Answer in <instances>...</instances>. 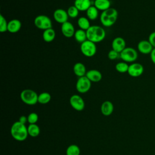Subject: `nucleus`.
Returning <instances> with one entry per match:
<instances>
[{
  "label": "nucleus",
  "mask_w": 155,
  "mask_h": 155,
  "mask_svg": "<svg viewBox=\"0 0 155 155\" xmlns=\"http://www.w3.org/2000/svg\"><path fill=\"white\" fill-rule=\"evenodd\" d=\"M74 37L75 40L80 44H82L87 40L86 31L80 28L75 31Z\"/></svg>",
  "instance_id": "nucleus-22"
},
{
  "label": "nucleus",
  "mask_w": 155,
  "mask_h": 155,
  "mask_svg": "<svg viewBox=\"0 0 155 155\" xmlns=\"http://www.w3.org/2000/svg\"><path fill=\"white\" fill-rule=\"evenodd\" d=\"M118 16L116 9L110 7L102 12L100 16V22L104 27H109L115 24Z\"/></svg>",
  "instance_id": "nucleus-3"
},
{
  "label": "nucleus",
  "mask_w": 155,
  "mask_h": 155,
  "mask_svg": "<svg viewBox=\"0 0 155 155\" xmlns=\"http://www.w3.org/2000/svg\"><path fill=\"white\" fill-rule=\"evenodd\" d=\"M28 136L32 137H36L40 134V128L36 124H30L27 127Z\"/></svg>",
  "instance_id": "nucleus-25"
},
{
  "label": "nucleus",
  "mask_w": 155,
  "mask_h": 155,
  "mask_svg": "<svg viewBox=\"0 0 155 155\" xmlns=\"http://www.w3.org/2000/svg\"><path fill=\"white\" fill-rule=\"evenodd\" d=\"M94 6L98 10L104 12L111 7V2L110 0H94Z\"/></svg>",
  "instance_id": "nucleus-20"
},
{
  "label": "nucleus",
  "mask_w": 155,
  "mask_h": 155,
  "mask_svg": "<svg viewBox=\"0 0 155 155\" xmlns=\"http://www.w3.org/2000/svg\"><path fill=\"white\" fill-rule=\"evenodd\" d=\"M56 36V33L53 28H50L44 30L42 33V38L46 42H52Z\"/></svg>",
  "instance_id": "nucleus-21"
},
{
  "label": "nucleus",
  "mask_w": 155,
  "mask_h": 155,
  "mask_svg": "<svg viewBox=\"0 0 155 155\" xmlns=\"http://www.w3.org/2000/svg\"><path fill=\"white\" fill-rule=\"evenodd\" d=\"M114 110V106L111 102L109 101H104L101 106V111L105 116L111 115Z\"/></svg>",
  "instance_id": "nucleus-17"
},
{
  "label": "nucleus",
  "mask_w": 155,
  "mask_h": 155,
  "mask_svg": "<svg viewBox=\"0 0 155 155\" xmlns=\"http://www.w3.org/2000/svg\"><path fill=\"white\" fill-rule=\"evenodd\" d=\"M80 50L85 56L90 58L94 56L96 53L97 47L95 43L89 40H87L81 44Z\"/></svg>",
  "instance_id": "nucleus-6"
},
{
  "label": "nucleus",
  "mask_w": 155,
  "mask_h": 155,
  "mask_svg": "<svg viewBox=\"0 0 155 155\" xmlns=\"http://www.w3.org/2000/svg\"><path fill=\"white\" fill-rule=\"evenodd\" d=\"M10 133L12 137L17 141H24L28 137V130L25 124L19 121L14 122L10 128Z\"/></svg>",
  "instance_id": "nucleus-1"
},
{
  "label": "nucleus",
  "mask_w": 155,
  "mask_h": 155,
  "mask_svg": "<svg viewBox=\"0 0 155 155\" xmlns=\"http://www.w3.org/2000/svg\"><path fill=\"white\" fill-rule=\"evenodd\" d=\"M35 25L40 30H47L52 28V22L50 18L44 15L37 16L34 19Z\"/></svg>",
  "instance_id": "nucleus-7"
},
{
  "label": "nucleus",
  "mask_w": 155,
  "mask_h": 155,
  "mask_svg": "<svg viewBox=\"0 0 155 155\" xmlns=\"http://www.w3.org/2000/svg\"><path fill=\"white\" fill-rule=\"evenodd\" d=\"M91 86V82L86 76L78 78L76 84V89L80 93H85L88 92Z\"/></svg>",
  "instance_id": "nucleus-8"
},
{
  "label": "nucleus",
  "mask_w": 155,
  "mask_h": 155,
  "mask_svg": "<svg viewBox=\"0 0 155 155\" xmlns=\"http://www.w3.org/2000/svg\"></svg>",
  "instance_id": "nucleus-37"
},
{
  "label": "nucleus",
  "mask_w": 155,
  "mask_h": 155,
  "mask_svg": "<svg viewBox=\"0 0 155 155\" xmlns=\"http://www.w3.org/2000/svg\"><path fill=\"white\" fill-rule=\"evenodd\" d=\"M150 59L151 61V62H153V64H154L155 65V48H154L152 50V51L151 52V53L150 54Z\"/></svg>",
  "instance_id": "nucleus-35"
},
{
  "label": "nucleus",
  "mask_w": 155,
  "mask_h": 155,
  "mask_svg": "<svg viewBox=\"0 0 155 155\" xmlns=\"http://www.w3.org/2000/svg\"><path fill=\"white\" fill-rule=\"evenodd\" d=\"M87 17L90 19L94 21L96 19L99 15V10L97 8L94 6L91 5L87 11H86Z\"/></svg>",
  "instance_id": "nucleus-24"
},
{
  "label": "nucleus",
  "mask_w": 155,
  "mask_h": 155,
  "mask_svg": "<svg viewBox=\"0 0 155 155\" xmlns=\"http://www.w3.org/2000/svg\"><path fill=\"white\" fill-rule=\"evenodd\" d=\"M27 118H28V122L30 124H36V122H38L39 119V116L36 113L32 112V113H30L27 116Z\"/></svg>",
  "instance_id": "nucleus-31"
},
{
  "label": "nucleus",
  "mask_w": 155,
  "mask_h": 155,
  "mask_svg": "<svg viewBox=\"0 0 155 155\" xmlns=\"http://www.w3.org/2000/svg\"><path fill=\"white\" fill-rule=\"evenodd\" d=\"M65 153L66 155H80L81 150L77 145L71 144L67 147Z\"/></svg>",
  "instance_id": "nucleus-27"
},
{
  "label": "nucleus",
  "mask_w": 155,
  "mask_h": 155,
  "mask_svg": "<svg viewBox=\"0 0 155 155\" xmlns=\"http://www.w3.org/2000/svg\"><path fill=\"white\" fill-rule=\"evenodd\" d=\"M73 70L74 74L78 78L85 76L87 71L86 70V67L85 65L82 62L76 63L73 66Z\"/></svg>",
  "instance_id": "nucleus-18"
},
{
  "label": "nucleus",
  "mask_w": 155,
  "mask_h": 155,
  "mask_svg": "<svg viewBox=\"0 0 155 155\" xmlns=\"http://www.w3.org/2000/svg\"><path fill=\"white\" fill-rule=\"evenodd\" d=\"M20 1H22V0H20Z\"/></svg>",
  "instance_id": "nucleus-36"
},
{
  "label": "nucleus",
  "mask_w": 155,
  "mask_h": 155,
  "mask_svg": "<svg viewBox=\"0 0 155 155\" xmlns=\"http://www.w3.org/2000/svg\"><path fill=\"white\" fill-rule=\"evenodd\" d=\"M51 95L47 92H42L38 94V103L41 104H47L51 100Z\"/></svg>",
  "instance_id": "nucleus-26"
},
{
  "label": "nucleus",
  "mask_w": 155,
  "mask_h": 155,
  "mask_svg": "<svg viewBox=\"0 0 155 155\" xmlns=\"http://www.w3.org/2000/svg\"><path fill=\"white\" fill-rule=\"evenodd\" d=\"M128 67H129V65L128 64V63H127L124 61L117 62L115 65L116 70L117 72L120 73H127Z\"/></svg>",
  "instance_id": "nucleus-28"
},
{
  "label": "nucleus",
  "mask_w": 155,
  "mask_h": 155,
  "mask_svg": "<svg viewBox=\"0 0 155 155\" xmlns=\"http://www.w3.org/2000/svg\"><path fill=\"white\" fill-rule=\"evenodd\" d=\"M74 5L79 10V11H87L91 6V0H75Z\"/></svg>",
  "instance_id": "nucleus-19"
},
{
  "label": "nucleus",
  "mask_w": 155,
  "mask_h": 155,
  "mask_svg": "<svg viewBox=\"0 0 155 155\" xmlns=\"http://www.w3.org/2000/svg\"><path fill=\"white\" fill-rule=\"evenodd\" d=\"M138 53L136 49L132 47H126L120 53V58L127 63H133L137 60Z\"/></svg>",
  "instance_id": "nucleus-5"
},
{
  "label": "nucleus",
  "mask_w": 155,
  "mask_h": 155,
  "mask_svg": "<svg viewBox=\"0 0 155 155\" xmlns=\"http://www.w3.org/2000/svg\"><path fill=\"white\" fill-rule=\"evenodd\" d=\"M150 42L151 44L153 47L155 48V31L151 32L149 36H148V39Z\"/></svg>",
  "instance_id": "nucleus-33"
},
{
  "label": "nucleus",
  "mask_w": 155,
  "mask_h": 155,
  "mask_svg": "<svg viewBox=\"0 0 155 155\" xmlns=\"http://www.w3.org/2000/svg\"><path fill=\"white\" fill-rule=\"evenodd\" d=\"M67 14L68 15V17L71 18H76V17H78V16L79 15V10L74 6V5H71L70 6L67 10Z\"/></svg>",
  "instance_id": "nucleus-29"
},
{
  "label": "nucleus",
  "mask_w": 155,
  "mask_h": 155,
  "mask_svg": "<svg viewBox=\"0 0 155 155\" xmlns=\"http://www.w3.org/2000/svg\"><path fill=\"white\" fill-rule=\"evenodd\" d=\"M137 50L142 54H150L154 47L148 40H141L137 44Z\"/></svg>",
  "instance_id": "nucleus-11"
},
{
  "label": "nucleus",
  "mask_w": 155,
  "mask_h": 155,
  "mask_svg": "<svg viewBox=\"0 0 155 155\" xmlns=\"http://www.w3.org/2000/svg\"><path fill=\"white\" fill-rule=\"evenodd\" d=\"M20 97L24 104L28 105H33L38 102V94L31 89L23 90L20 94Z\"/></svg>",
  "instance_id": "nucleus-4"
},
{
  "label": "nucleus",
  "mask_w": 155,
  "mask_h": 155,
  "mask_svg": "<svg viewBox=\"0 0 155 155\" xmlns=\"http://www.w3.org/2000/svg\"><path fill=\"white\" fill-rule=\"evenodd\" d=\"M71 107L78 111L83 110L85 108V102L81 96L78 94H73L70 98Z\"/></svg>",
  "instance_id": "nucleus-10"
},
{
  "label": "nucleus",
  "mask_w": 155,
  "mask_h": 155,
  "mask_svg": "<svg viewBox=\"0 0 155 155\" xmlns=\"http://www.w3.org/2000/svg\"><path fill=\"white\" fill-rule=\"evenodd\" d=\"M78 25L80 29L87 31L90 27V22L87 17L82 16L78 19Z\"/></svg>",
  "instance_id": "nucleus-23"
},
{
  "label": "nucleus",
  "mask_w": 155,
  "mask_h": 155,
  "mask_svg": "<svg viewBox=\"0 0 155 155\" xmlns=\"http://www.w3.org/2000/svg\"><path fill=\"white\" fill-rule=\"evenodd\" d=\"M85 76L91 82H98L101 81L102 78V74L101 72L96 69L88 70Z\"/></svg>",
  "instance_id": "nucleus-15"
},
{
  "label": "nucleus",
  "mask_w": 155,
  "mask_h": 155,
  "mask_svg": "<svg viewBox=\"0 0 155 155\" xmlns=\"http://www.w3.org/2000/svg\"><path fill=\"white\" fill-rule=\"evenodd\" d=\"M144 71L143 66L138 62H133L129 65L128 74L133 78H137L140 76Z\"/></svg>",
  "instance_id": "nucleus-9"
},
{
  "label": "nucleus",
  "mask_w": 155,
  "mask_h": 155,
  "mask_svg": "<svg viewBox=\"0 0 155 155\" xmlns=\"http://www.w3.org/2000/svg\"><path fill=\"white\" fill-rule=\"evenodd\" d=\"M21 26V22L19 19H13L8 22L7 30L11 33H16L20 30Z\"/></svg>",
  "instance_id": "nucleus-16"
},
{
  "label": "nucleus",
  "mask_w": 155,
  "mask_h": 155,
  "mask_svg": "<svg viewBox=\"0 0 155 155\" xmlns=\"http://www.w3.org/2000/svg\"><path fill=\"white\" fill-rule=\"evenodd\" d=\"M86 33L87 40L95 44L102 41L106 36L104 28L99 25H91Z\"/></svg>",
  "instance_id": "nucleus-2"
},
{
  "label": "nucleus",
  "mask_w": 155,
  "mask_h": 155,
  "mask_svg": "<svg viewBox=\"0 0 155 155\" xmlns=\"http://www.w3.org/2000/svg\"><path fill=\"white\" fill-rule=\"evenodd\" d=\"M118 57H120V53L116 51L115 50L111 49L109 51L108 53V58L110 60H114L116 59Z\"/></svg>",
  "instance_id": "nucleus-32"
},
{
  "label": "nucleus",
  "mask_w": 155,
  "mask_h": 155,
  "mask_svg": "<svg viewBox=\"0 0 155 155\" xmlns=\"http://www.w3.org/2000/svg\"><path fill=\"white\" fill-rule=\"evenodd\" d=\"M8 28V22L7 21L5 17L1 14L0 15V31L1 33H4L7 30Z\"/></svg>",
  "instance_id": "nucleus-30"
},
{
  "label": "nucleus",
  "mask_w": 155,
  "mask_h": 155,
  "mask_svg": "<svg viewBox=\"0 0 155 155\" xmlns=\"http://www.w3.org/2000/svg\"><path fill=\"white\" fill-rule=\"evenodd\" d=\"M61 30L62 34L67 38H70L74 36L75 33V29L74 25L70 22L67 21L62 24H61Z\"/></svg>",
  "instance_id": "nucleus-12"
},
{
  "label": "nucleus",
  "mask_w": 155,
  "mask_h": 155,
  "mask_svg": "<svg viewBox=\"0 0 155 155\" xmlns=\"http://www.w3.org/2000/svg\"><path fill=\"white\" fill-rule=\"evenodd\" d=\"M112 49L118 53H120L126 47V42L125 39L121 37L115 38L111 43Z\"/></svg>",
  "instance_id": "nucleus-14"
},
{
  "label": "nucleus",
  "mask_w": 155,
  "mask_h": 155,
  "mask_svg": "<svg viewBox=\"0 0 155 155\" xmlns=\"http://www.w3.org/2000/svg\"><path fill=\"white\" fill-rule=\"evenodd\" d=\"M53 18L57 22L62 24L68 21V15L65 10L58 8L53 12Z\"/></svg>",
  "instance_id": "nucleus-13"
},
{
  "label": "nucleus",
  "mask_w": 155,
  "mask_h": 155,
  "mask_svg": "<svg viewBox=\"0 0 155 155\" xmlns=\"http://www.w3.org/2000/svg\"><path fill=\"white\" fill-rule=\"evenodd\" d=\"M18 121L20 122L21 123L23 124H25L26 122H28L27 116H20L19 118Z\"/></svg>",
  "instance_id": "nucleus-34"
}]
</instances>
